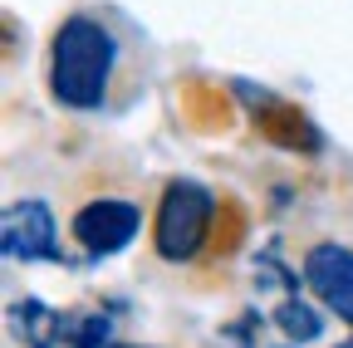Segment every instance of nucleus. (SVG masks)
<instances>
[{"label": "nucleus", "mask_w": 353, "mask_h": 348, "mask_svg": "<svg viewBox=\"0 0 353 348\" xmlns=\"http://www.w3.org/2000/svg\"><path fill=\"white\" fill-rule=\"evenodd\" d=\"M113 64H118L113 30L94 15H69L50 45V94L74 113H94L108 99Z\"/></svg>", "instance_id": "f257e3e1"}, {"label": "nucleus", "mask_w": 353, "mask_h": 348, "mask_svg": "<svg viewBox=\"0 0 353 348\" xmlns=\"http://www.w3.org/2000/svg\"><path fill=\"white\" fill-rule=\"evenodd\" d=\"M216 221V196L211 187H201L196 177H172L162 187L157 216H152V250L167 265H187L201 255L206 236Z\"/></svg>", "instance_id": "f03ea898"}, {"label": "nucleus", "mask_w": 353, "mask_h": 348, "mask_svg": "<svg viewBox=\"0 0 353 348\" xmlns=\"http://www.w3.org/2000/svg\"><path fill=\"white\" fill-rule=\"evenodd\" d=\"M138 226H143V211L128 196H94V201H83L74 211V221H69L74 240L88 255H118L123 245H132Z\"/></svg>", "instance_id": "7ed1b4c3"}, {"label": "nucleus", "mask_w": 353, "mask_h": 348, "mask_svg": "<svg viewBox=\"0 0 353 348\" xmlns=\"http://www.w3.org/2000/svg\"><path fill=\"white\" fill-rule=\"evenodd\" d=\"M0 240H6V255H10V260H25V265L59 260V226H54V211L44 206V201H34V196L6 206Z\"/></svg>", "instance_id": "20e7f679"}, {"label": "nucleus", "mask_w": 353, "mask_h": 348, "mask_svg": "<svg viewBox=\"0 0 353 348\" xmlns=\"http://www.w3.org/2000/svg\"><path fill=\"white\" fill-rule=\"evenodd\" d=\"M304 285L314 289V299L343 324H353V250L339 240H319L304 255Z\"/></svg>", "instance_id": "39448f33"}, {"label": "nucleus", "mask_w": 353, "mask_h": 348, "mask_svg": "<svg viewBox=\"0 0 353 348\" xmlns=\"http://www.w3.org/2000/svg\"><path fill=\"white\" fill-rule=\"evenodd\" d=\"M10 319H15V334L25 338V348H59L69 343V319L59 309L39 299H25V304H10Z\"/></svg>", "instance_id": "423d86ee"}, {"label": "nucleus", "mask_w": 353, "mask_h": 348, "mask_svg": "<svg viewBox=\"0 0 353 348\" xmlns=\"http://www.w3.org/2000/svg\"><path fill=\"white\" fill-rule=\"evenodd\" d=\"M275 324H280V334H285L290 343H314V338L324 334V314L314 309V304H304L299 294H290L280 309H275Z\"/></svg>", "instance_id": "0eeeda50"}, {"label": "nucleus", "mask_w": 353, "mask_h": 348, "mask_svg": "<svg viewBox=\"0 0 353 348\" xmlns=\"http://www.w3.org/2000/svg\"><path fill=\"white\" fill-rule=\"evenodd\" d=\"M69 348H108V314L69 319Z\"/></svg>", "instance_id": "6e6552de"}, {"label": "nucleus", "mask_w": 353, "mask_h": 348, "mask_svg": "<svg viewBox=\"0 0 353 348\" xmlns=\"http://www.w3.org/2000/svg\"><path fill=\"white\" fill-rule=\"evenodd\" d=\"M339 348H353V338H348V343H339Z\"/></svg>", "instance_id": "1a4fd4ad"}, {"label": "nucleus", "mask_w": 353, "mask_h": 348, "mask_svg": "<svg viewBox=\"0 0 353 348\" xmlns=\"http://www.w3.org/2000/svg\"><path fill=\"white\" fill-rule=\"evenodd\" d=\"M118 348H132V343H118Z\"/></svg>", "instance_id": "9d476101"}]
</instances>
